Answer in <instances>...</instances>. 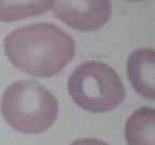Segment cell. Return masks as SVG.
<instances>
[{
	"label": "cell",
	"instance_id": "obj_3",
	"mask_svg": "<svg viewBox=\"0 0 155 145\" xmlns=\"http://www.w3.org/2000/svg\"><path fill=\"white\" fill-rule=\"evenodd\" d=\"M67 89L78 105L93 113L112 111L126 97L117 72L97 60L85 61L75 68L68 79Z\"/></svg>",
	"mask_w": 155,
	"mask_h": 145
},
{
	"label": "cell",
	"instance_id": "obj_2",
	"mask_svg": "<svg viewBox=\"0 0 155 145\" xmlns=\"http://www.w3.org/2000/svg\"><path fill=\"white\" fill-rule=\"evenodd\" d=\"M58 101L51 90L32 80L17 81L5 88L1 102L5 121L23 133H41L55 123Z\"/></svg>",
	"mask_w": 155,
	"mask_h": 145
},
{
	"label": "cell",
	"instance_id": "obj_8",
	"mask_svg": "<svg viewBox=\"0 0 155 145\" xmlns=\"http://www.w3.org/2000/svg\"><path fill=\"white\" fill-rule=\"evenodd\" d=\"M69 145H109L107 142L96 138H81L74 140Z\"/></svg>",
	"mask_w": 155,
	"mask_h": 145
},
{
	"label": "cell",
	"instance_id": "obj_7",
	"mask_svg": "<svg viewBox=\"0 0 155 145\" xmlns=\"http://www.w3.org/2000/svg\"><path fill=\"white\" fill-rule=\"evenodd\" d=\"M53 1H0V21L13 22L48 12Z\"/></svg>",
	"mask_w": 155,
	"mask_h": 145
},
{
	"label": "cell",
	"instance_id": "obj_5",
	"mask_svg": "<svg viewBox=\"0 0 155 145\" xmlns=\"http://www.w3.org/2000/svg\"><path fill=\"white\" fill-rule=\"evenodd\" d=\"M127 73L131 85L143 97L155 96V53L153 48H137L127 60Z\"/></svg>",
	"mask_w": 155,
	"mask_h": 145
},
{
	"label": "cell",
	"instance_id": "obj_6",
	"mask_svg": "<svg viewBox=\"0 0 155 145\" xmlns=\"http://www.w3.org/2000/svg\"><path fill=\"white\" fill-rule=\"evenodd\" d=\"M155 111L143 106L131 113L125 124V138L128 145H154Z\"/></svg>",
	"mask_w": 155,
	"mask_h": 145
},
{
	"label": "cell",
	"instance_id": "obj_1",
	"mask_svg": "<svg viewBox=\"0 0 155 145\" xmlns=\"http://www.w3.org/2000/svg\"><path fill=\"white\" fill-rule=\"evenodd\" d=\"M5 53L14 67L40 77H52L75 54L74 39L51 23L19 27L5 36Z\"/></svg>",
	"mask_w": 155,
	"mask_h": 145
},
{
	"label": "cell",
	"instance_id": "obj_4",
	"mask_svg": "<svg viewBox=\"0 0 155 145\" xmlns=\"http://www.w3.org/2000/svg\"><path fill=\"white\" fill-rule=\"evenodd\" d=\"M52 9L57 18L82 31L99 29L109 21L111 15V3L108 0H61L53 1Z\"/></svg>",
	"mask_w": 155,
	"mask_h": 145
}]
</instances>
